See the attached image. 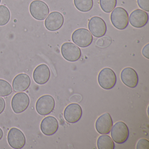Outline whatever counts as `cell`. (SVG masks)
Here are the masks:
<instances>
[{"instance_id":"e0dca14e","label":"cell","mask_w":149,"mask_h":149,"mask_svg":"<svg viewBox=\"0 0 149 149\" xmlns=\"http://www.w3.org/2000/svg\"><path fill=\"white\" fill-rule=\"evenodd\" d=\"M58 128L59 124L57 119L52 116L46 117L41 123V130L46 136L54 135L58 130Z\"/></svg>"},{"instance_id":"7402d4cb","label":"cell","mask_w":149,"mask_h":149,"mask_svg":"<svg viewBox=\"0 0 149 149\" xmlns=\"http://www.w3.org/2000/svg\"><path fill=\"white\" fill-rule=\"evenodd\" d=\"M117 0H100V5L103 11L109 13L116 8Z\"/></svg>"},{"instance_id":"9a60e30c","label":"cell","mask_w":149,"mask_h":149,"mask_svg":"<svg viewBox=\"0 0 149 149\" xmlns=\"http://www.w3.org/2000/svg\"><path fill=\"white\" fill-rule=\"evenodd\" d=\"M121 79L123 83L129 88H136L138 84L139 77L136 72L130 67L123 70L121 73Z\"/></svg>"},{"instance_id":"cb8c5ba5","label":"cell","mask_w":149,"mask_h":149,"mask_svg":"<svg viewBox=\"0 0 149 149\" xmlns=\"http://www.w3.org/2000/svg\"><path fill=\"white\" fill-rule=\"evenodd\" d=\"M137 149H149V142L145 139H141L138 142L136 145Z\"/></svg>"},{"instance_id":"4fadbf2b","label":"cell","mask_w":149,"mask_h":149,"mask_svg":"<svg viewBox=\"0 0 149 149\" xmlns=\"http://www.w3.org/2000/svg\"><path fill=\"white\" fill-rule=\"evenodd\" d=\"M113 126V122L110 115L105 113L97 118L95 123L97 131L101 134H109Z\"/></svg>"},{"instance_id":"d6986e66","label":"cell","mask_w":149,"mask_h":149,"mask_svg":"<svg viewBox=\"0 0 149 149\" xmlns=\"http://www.w3.org/2000/svg\"><path fill=\"white\" fill-rule=\"evenodd\" d=\"M97 146L98 149H114L115 143L110 136L103 134L97 139Z\"/></svg>"},{"instance_id":"ba28073f","label":"cell","mask_w":149,"mask_h":149,"mask_svg":"<svg viewBox=\"0 0 149 149\" xmlns=\"http://www.w3.org/2000/svg\"><path fill=\"white\" fill-rule=\"evenodd\" d=\"M8 142L13 149H22L26 144V139L24 133L18 128H11L8 134Z\"/></svg>"},{"instance_id":"5b68a950","label":"cell","mask_w":149,"mask_h":149,"mask_svg":"<svg viewBox=\"0 0 149 149\" xmlns=\"http://www.w3.org/2000/svg\"><path fill=\"white\" fill-rule=\"evenodd\" d=\"M71 38L74 43L82 48L89 47L93 40L92 34L88 30L85 28L76 30L72 34Z\"/></svg>"},{"instance_id":"6da1fadb","label":"cell","mask_w":149,"mask_h":149,"mask_svg":"<svg viewBox=\"0 0 149 149\" xmlns=\"http://www.w3.org/2000/svg\"><path fill=\"white\" fill-rule=\"evenodd\" d=\"M111 23L117 29L123 30L129 25V15L122 7L116 8L112 11L110 16Z\"/></svg>"},{"instance_id":"9c48e42d","label":"cell","mask_w":149,"mask_h":149,"mask_svg":"<svg viewBox=\"0 0 149 149\" xmlns=\"http://www.w3.org/2000/svg\"><path fill=\"white\" fill-rule=\"evenodd\" d=\"M29 97L24 92L15 94L12 98L11 105L14 112L16 114L24 112L29 106Z\"/></svg>"},{"instance_id":"484cf974","label":"cell","mask_w":149,"mask_h":149,"mask_svg":"<svg viewBox=\"0 0 149 149\" xmlns=\"http://www.w3.org/2000/svg\"><path fill=\"white\" fill-rule=\"evenodd\" d=\"M149 43L146 44V46L144 47L142 49V54L147 59H149Z\"/></svg>"},{"instance_id":"277c9868","label":"cell","mask_w":149,"mask_h":149,"mask_svg":"<svg viewBox=\"0 0 149 149\" xmlns=\"http://www.w3.org/2000/svg\"><path fill=\"white\" fill-rule=\"evenodd\" d=\"M111 135L112 140L118 144L124 143L128 139L129 130L128 126L124 122L119 121L112 127Z\"/></svg>"},{"instance_id":"7c38bea8","label":"cell","mask_w":149,"mask_h":149,"mask_svg":"<svg viewBox=\"0 0 149 149\" xmlns=\"http://www.w3.org/2000/svg\"><path fill=\"white\" fill-rule=\"evenodd\" d=\"M64 22L63 15L58 12H53L47 16L45 21L46 29L50 31L59 30L62 26Z\"/></svg>"},{"instance_id":"ac0fdd59","label":"cell","mask_w":149,"mask_h":149,"mask_svg":"<svg viewBox=\"0 0 149 149\" xmlns=\"http://www.w3.org/2000/svg\"><path fill=\"white\" fill-rule=\"evenodd\" d=\"M31 84V79L26 74L17 75L13 82V88L15 92H21L27 90Z\"/></svg>"},{"instance_id":"83f0119b","label":"cell","mask_w":149,"mask_h":149,"mask_svg":"<svg viewBox=\"0 0 149 149\" xmlns=\"http://www.w3.org/2000/svg\"><path fill=\"white\" fill-rule=\"evenodd\" d=\"M3 136V132L2 129L0 128V140L2 139Z\"/></svg>"},{"instance_id":"d4e9b609","label":"cell","mask_w":149,"mask_h":149,"mask_svg":"<svg viewBox=\"0 0 149 149\" xmlns=\"http://www.w3.org/2000/svg\"><path fill=\"white\" fill-rule=\"evenodd\" d=\"M138 5L145 12H149V0H137Z\"/></svg>"},{"instance_id":"ffe728a7","label":"cell","mask_w":149,"mask_h":149,"mask_svg":"<svg viewBox=\"0 0 149 149\" xmlns=\"http://www.w3.org/2000/svg\"><path fill=\"white\" fill-rule=\"evenodd\" d=\"M76 8L80 12H89L93 6V0H74Z\"/></svg>"},{"instance_id":"30bf717a","label":"cell","mask_w":149,"mask_h":149,"mask_svg":"<svg viewBox=\"0 0 149 149\" xmlns=\"http://www.w3.org/2000/svg\"><path fill=\"white\" fill-rule=\"evenodd\" d=\"M88 29L91 33L97 38L104 36L107 32L105 22L97 16H94L90 19L88 22Z\"/></svg>"},{"instance_id":"8992f818","label":"cell","mask_w":149,"mask_h":149,"mask_svg":"<svg viewBox=\"0 0 149 149\" xmlns=\"http://www.w3.org/2000/svg\"><path fill=\"white\" fill-rule=\"evenodd\" d=\"M55 105V100L52 96L44 95L37 100L36 109L38 114L41 116H47L53 111Z\"/></svg>"},{"instance_id":"3957f363","label":"cell","mask_w":149,"mask_h":149,"mask_svg":"<svg viewBox=\"0 0 149 149\" xmlns=\"http://www.w3.org/2000/svg\"><path fill=\"white\" fill-rule=\"evenodd\" d=\"M29 11L31 15L37 20L45 19L49 13V8L44 1L35 0L29 6Z\"/></svg>"},{"instance_id":"7a4b0ae2","label":"cell","mask_w":149,"mask_h":149,"mask_svg":"<svg viewBox=\"0 0 149 149\" xmlns=\"http://www.w3.org/2000/svg\"><path fill=\"white\" fill-rule=\"evenodd\" d=\"M98 84L102 88H112L116 83V76L114 71L109 68H104L100 71L97 77Z\"/></svg>"},{"instance_id":"44dd1931","label":"cell","mask_w":149,"mask_h":149,"mask_svg":"<svg viewBox=\"0 0 149 149\" xmlns=\"http://www.w3.org/2000/svg\"><path fill=\"white\" fill-rule=\"evenodd\" d=\"M11 18V13L9 9L4 5L0 6V26H4L8 24Z\"/></svg>"},{"instance_id":"52a82bcc","label":"cell","mask_w":149,"mask_h":149,"mask_svg":"<svg viewBox=\"0 0 149 149\" xmlns=\"http://www.w3.org/2000/svg\"><path fill=\"white\" fill-rule=\"evenodd\" d=\"M61 52L63 58L70 62L78 61L81 55V49L72 42H65L61 48Z\"/></svg>"},{"instance_id":"2e32d148","label":"cell","mask_w":149,"mask_h":149,"mask_svg":"<svg viewBox=\"0 0 149 149\" xmlns=\"http://www.w3.org/2000/svg\"><path fill=\"white\" fill-rule=\"evenodd\" d=\"M50 77V70L47 65L45 64H41L37 66L33 73L34 81L40 85L47 83Z\"/></svg>"},{"instance_id":"4316f807","label":"cell","mask_w":149,"mask_h":149,"mask_svg":"<svg viewBox=\"0 0 149 149\" xmlns=\"http://www.w3.org/2000/svg\"><path fill=\"white\" fill-rule=\"evenodd\" d=\"M6 102L4 98L0 97V114H1L5 110Z\"/></svg>"},{"instance_id":"8fae6325","label":"cell","mask_w":149,"mask_h":149,"mask_svg":"<svg viewBox=\"0 0 149 149\" xmlns=\"http://www.w3.org/2000/svg\"><path fill=\"white\" fill-rule=\"evenodd\" d=\"M65 120L70 123H74L81 119L82 116V110L80 105L72 103L67 106L64 111Z\"/></svg>"},{"instance_id":"603a6c76","label":"cell","mask_w":149,"mask_h":149,"mask_svg":"<svg viewBox=\"0 0 149 149\" xmlns=\"http://www.w3.org/2000/svg\"><path fill=\"white\" fill-rule=\"evenodd\" d=\"M13 92L11 84L6 80L0 79V97H6Z\"/></svg>"},{"instance_id":"5bb4252c","label":"cell","mask_w":149,"mask_h":149,"mask_svg":"<svg viewBox=\"0 0 149 149\" xmlns=\"http://www.w3.org/2000/svg\"><path fill=\"white\" fill-rule=\"evenodd\" d=\"M149 16L147 13L141 9L133 11L130 15L129 21L132 26L136 28L144 26L148 22Z\"/></svg>"},{"instance_id":"f1b7e54d","label":"cell","mask_w":149,"mask_h":149,"mask_svg":"<svg viewBox=\"0 0 149 149\" xmlns=\"http://www.w3.org/2000/svg\"><path fill=\"white\" fill-rule=\"evenodd\" d=\"M1 0H0V4H1Z\"/></svg>"}]
</instances>
